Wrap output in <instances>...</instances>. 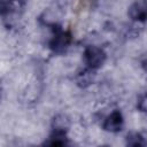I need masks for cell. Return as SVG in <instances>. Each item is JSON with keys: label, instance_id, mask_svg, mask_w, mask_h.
Masks as SVG:
<instances>
[{"label": "cell", "instance_id": "cell-1", "mask_svg": "<svg viewBox=\"0 0 147 147\" xmlns=\"http://www.w3.org/2000/svg\"><path fill=\"white\" fill-rule=\"evenodd\" d=\"M71 33L69 31L62 30L60 26H54L53 36L49 40V48L54 53H63L68 49L71 44Z\"/></svg>", "mask_w": 147, "mask_h": 147}, {"label": "cell", "instance_id": "cell-2", "mask_svg": "<svg viewBox=\"0 0 147 147\" xmlns=\"http://www.w3.org/2000/svg\"><path fill=\"white\" fill-rule=\"evenodd\" d=\"M106 57L107 55L105 51L96 46H88L84 51V62L86 67L94 70L102 67V64L106 61Z\"/></svg>", "mask_w": 147, "mask_h": 147}, {"label": "cell", "instance_id": "cell-3", "mask_svg": "<svg viewBox=\"0 0 147 147\" xmlns=\"http://www.w3.org/2000/svg\"><path fill=\"white\" fill-rule=\"evenodd\" d=\"M25 6V0H1V16L9 20L11 16L18 15Z\"/></svg>", "mask_w": 147, "mask_h": 147}, {"label": "cell", "instance_id": "cell-4", "mask_svg": "<svg viewBox=\"0 0 147 147\" xmlns=\"http://www.w3.org/2000/svg\"><path fill=\"white\" fill-rule=\"evenodd\" d=\"M124 125V118L123 115L119 110H114L111 111L103 121V129L108 132H119L123 129Z\"/></svg>", "mask_w": 147, "mask_h": 147}, {"label": "cell", "instance_id": "cell-5", "mask_svg": "<svg viewBox=\"0 0 147 147\" xmlns=\"http://www.w3.org/2000/svg\"><path fill=\"white\" fill-rule=\"evenodd\" d=\"M129 16L134 22H145L147 20V0H136L129 7Z\"/></svg>", "mask_w": 147, "mask_h": 147}, {"label": "cell", "instance_id": "cell-6", "mask_svg": "<svg viewBox=\"0 0 147 147\" xmlns=\"http://www.w3.org/2000/svg\"><path fill=\"white\" fill-rule=\"evenodd\" d=\"M94 71H95L94 69H91L88 67H85L84 69L79 70L75 77L76 84L80 87H87L88 85H91L94 82V77H95Z\"/></svg>", "mask_w": 147, "mask_h": 147}, {"label": "cell", "instance_id": "cell-7", "mask_svg": "<svg viewBox=\"0 0 147 147\" xmlns=\"http://www.w3.org/2000/svg\"><path fill=\"white\" fill-rule=\"evenodd\" d=\"M44 144L48 145V146H65V145H68L67 132L53 131L52 134L49 136V138Z\"/></svg>", "mask_w": 147, "mask_h": 147}, {"label": "cell", "instance_id": "cell-8", "mask_svg": "<svg viewBox=\"0 0 147 147\" xmlns=\"http://www.w3.org/2000/svg\"><path fill=\"white\" fill-rule=\"evenodd\" d=\"M69 125H70L69 118H68L65 115H63V114L56 115V116L53 118V122H52L53 131L67 132V131H68V129H69Z\"/></svg>", "mask_w": 147, "mask_h": 147}, {"label": "cell", "instance_id": "cell-9", "mask_svg": "<svg viewBox=\"0 0 147 147\" xmlns=\"http://www.w3.org/2000/svg\"><path fill=\"white\" fill-rule=\"evenodd\" d=\"M126 145L134 146V147L145 146L146 145V140H145V138L140 133H138V132H130L126 136Z\"/></svg>", "mask_w": 147, "mask_h": 147}, {"label": "cell", "instance_id": "cell-10", "mask_svg": "<svg viewBox=\"0 0 147 147\" xmlns=\"http://www.w3.org/2000/svg\"><path fill=\"white\" fill-rule=\"evenodd\" d=\"M137 108L141 113H147V92L142 93L137 101Z\"/></svg>", "mask_w": 147, "mask_h": 147}, {"label": "cell", "instance_id": "cell-11", "mask_svg": "<svg viewBox=\"0 0 147 147\" xmlns=\"http://www.w3.org/2000/svg\"><path fill=\"white\" fill-rule=\"evenodd\" d=\"M142 68H144V70L147 72V60L142 61Z\"/></svg>", "mask_w": 147, "mask_h": 147}]
</instances>
